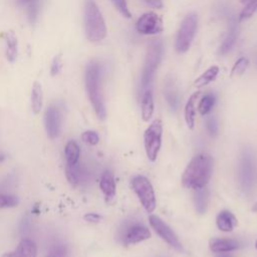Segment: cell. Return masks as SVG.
<instances>
[{"mask_svg": "<svg viewBox=\"0 0 257 257\" xmlns=\"http://www.w3.org/2000/svg\"><path fill=\"white\" fill-rule=\"evenodd\" d=\"M213 159L208 154L195 156L187 165L183 176L182 184L185 188L198 190L207 186L211 179Z\"/></svg>", "mask_w": 257, "mask_h": 257, "instance_id": "6da1fadb", "label": "cell"}, {"mask_svg": "<svg viewBox=\"0 0 257 257\" xmlns=\"http://www.w3.org/2000/svg\"><path fill=\"white\" fill-rule=\"evenodd\" d=\"M84 83L89 101L100 119L106 116L105 104L101 92V66L97 61H89L84 70Z\"/></svg>", "mask_w": 257, "mask_h": 257, "instance_id": "7a4b0ae2", "label": "cell"}, {"mask_svg": "<svg viewBox=\"0 0 257 257\" xmlns=\"http://www.w3.org/2000/svg\"><path fill=\"white\" fill-rule=\"evenodd\" d=\"M83 23L86 38L91 42H99L106 36V25L102 13L94 0L84 1Z\"/></svg>", "mask_w": 257, "mask_h": 257, "instance_id": "3957f363", "label": "cell"}, {"mask_svg": "<svg viewBox=\"0 0 257 257\" xmlns=\"http://www.w3.org/2000/svg\"><path fill=\"white\" fill-rule=\"evenodd\" d=\"M238 168L240 187L245 194L249 195L257 185V157L254 150L249 147L242 150Z\"/></svg>", "mask_w": 257, "mask_h": 257, "instance_id": "277c9868", "label": "cell"}, {"mask_svg": "<svg viewBox=\"0 0 257 257\" xmlns=\"http://www.w3.org/2000/svg\"><path fill=\"white\" fill-rule=\"evenodd\" d=\"M163 43L161 40H153L147 48L141 75L142 90L151 88L155 74L163 58Z\"/></svg>", "mask_w": 257, "mask_h": 257, "instance_id": "5b68a950", "label": "cell"}, {"mask_svg": "<svg viewBox=\"0 0 257 257\" xmlns=\"http://www.w3.org/2000/svg\"><path fill=\"white\" fill-rule=\"evenodd\" d=\"M198 26V15L195 12L187 14L182 20L177 32L175 48L179 53H185L191 47Z\"/></svg>", "mask_w": 257, "mask_h": 257, "instance_id": "8992f818", "label": "cell"}, {"mask_svg": "<svg viewBox=\"0 0 257 257\" xmlns=\"http://www.w3.org/2000/svg\"><path fill=\"white\" fill-rule=\"evenodd\" d=\"M131 187L138 196L141 204L148 213H153L157 208L156 195L150 180L144 176H136L131 181Z\"/></svg>", "mask_w": 257, "mask_h": 257, "instance_id": "52a82bcc", "label": "cell"}, {"mask_svg": "<svg viewBox=\"0 0 257 257\" xmlns=\"http://www.w3.org/2000/svg\"><path fill=\"white\" fill-rule=\"evenodd\" d=\"M162 136H163V123L161 119H155L145 131V134H144L145 151L148 159L151 162H155L158 158V155L162 146Z\"/></svg>", "mask_w": 257, "mask_h": 257, "instance_id": "ba28073f", "label": "cell"}, {"mask_svg": "<svg viewBox=\"0 0 257 257\" xmlns=\"http://www.w3.org/2000/svg\"><path fill=\"white\" fill-rule=\"evenodd\" d=\"M44 126L50 140L59 137L62 127V112L56 104H50L45 109Z\"/></svg>", "mask_w": 257, "mask_h": 257, "instance_id": "9c48e42d", "label": "cell"}, {"mask_svg": "<svg viewBox=\"0 0 257 257\" xmlns=\"http://www.w3.org/2000/svg\"><path fill=\"white\" fill-rule=\"evenodd\" d=\"M149 222L151 227L154 229V231L170 246L175 248L178 251L183 250V246L181 242L178 239V236L175 234V232L158 216L151 215L149 217Z\"/></svg>", "mask_w": 257, "mask_h": 257, "instance_id": "30bf717a", "label": "cell"}, {"mask_svg": "<svg viewBox=\"0 0 257 257\" xmlns=\"http://www.w3.org/2000/svg\"><path fill=\"white\" fill-rule=\"evenodd\" d=\"M136 29L144 35H154L163 31V22L155 12L144 13L136 23Z\"/></svg>", "mask_w": 257, "mask_h": 257, "instance_id": "8fae6325", "label": "cell"}, {"mask_svg": "<svg viewBox=\"0 0 257 257\" xmlns=\"http://www.w3.org/2000/svg\"><path fill=\"white\" fill-rule=\"evenodd\" d=\"M150 237V230L145 225L139 223H134L126 226L124 232L121 235L122 241L125 245L137 244L149 239Z\"/></svg>", "mask_w": 257, "mask_h": 257, "instance_id": "7c38bea8", "label": "cell"}, {"mask_svg": "<svg viewBox=\"0 0 257 257\" xmlns=\"http://www.w3.org/2000/svg\"><path fill=\"white\" fill-rule=\"evenodd\" d=\"M37 245L29 238H23L13 252L5 254L4 257H37Z\"/></svg>", "mask_w": 257, "mask_h": 257, "instance_id": "4fadbf2b", "label": "cell"}, {"mask_svg": "<svg viewBox=\"0 0 257 257\" xmlns=\"http://www.w3.org/2000/svg\"><path fill=\"white\" fill-rule=\"evenodd\" d=\"M99 188L107 203H110L114 200L116 195V186L113 175L109 171H104L102 173L99 181Z\"/></svg>", "mask_w": 257, "mask_h": 257, "instance_id": "5bb4252c", "label": "cell"}, {"mask_svg": "<svg viewBox=\"0 0 257 257\" xmlns=\"http://www.w3.org/2000/svg\"><path fill=\"white\" fill-rule=\"evenodd\" d=\"M164 96L166 98V101L168 102L169 106L176 110L179 106L180 98H179V92L176 85L175 80L173 77H167L165 84H164Z\"/></svg>", "mask_w": 257, "mask_h": 257, "instance_id": "9a60e30c", "label": "cell"}, {"mask_svg": "<svg viewBox=\"0 0 257 257\" xmlns=\"http://www.w3.org/2000/svg\"><path fill=\"white\" fill-rule=\"evenodd\" d=\"M238 38V27H237V22L235 20H232L229 24L228 31L226 33V36L224 37V40L222 41L220 47H219V54L225 55L231 49L236 43V40Z\"/></svg>", "mask_w": 257, "mask_h": 257, "instance_id": "2e32d148", "label": "cell"}, {"mask_svg": "<svg viewBox=\"0 0 257 257\" xmlns=\"http://www.w3.org/2000/svg\"><path fill=\"white\" fill-rule=\"evenodd\" d=\"M5 55L8 61L15 62L18 57V39L13 30H8L4 34Z\"/></svg>", "mask_w": 257, "mask_h": 257, "instance_id": "e0dca14e", "label": "cell"}, {"mask_svg": "<svg viewBox=\"0 0 257 257\" xmlns=\"http://www.w3.org/2000/svg\"><path fill=\"white\" fill-rule=\"evenodd\" d=\"M209 247L214 253H226L239 248V243L233 239L213 238L209 242Z\"/></svg>", "mask_w": 257, "mask_h": 257, "instance_id": "ac0fdd59", "label": "cell"}, {"mask_svg": "<svg viewBox=\"0 0 257 257\" xmlns=\"http://www.w3.org/2000/svg\"><path fill=\"white\" fill-rule=\"evenodd\" d=\"M216 225L223 232H231L237 225V219L230 211L223 210L216 218Z\"/></svg>", "mask_w": 257, "mask_h": 257, "instance_id": "d6986e66", "label": "cell"}, {"mask_svg": "<svg viewBox=\"0 0 257 257\" xmlns=\"http://www.w3.org/2000/svg\"><path fill=\"white\" fill-rule=\"evenodd\" d=\"M141 109H142L143 120L149 121L152 118L154 113V98H153L152 88H148L143 91Z\"/></svg>", "mask_w": 257, "mask_h": 257, "instance_id": "ffe728a7", "label": "cell"}, {"mask_svg": "<svg viewBox=\"0 0 257 257\" xmlns=\"http://www.w3.org/2000/svg\"><path fill=\"white\" fill-rule=\"evenodd\" d=\"M43 105V89L41 83L34 81L31 89V109L34 114H38Z\"/></svg>", "mask_w": 257, "mask_h": 257, "instance_id": "44dd1931", "label": "cell"}, {"mask_svg": "<svg viewBox=\"0 0 257 257\" xmlns=\"http://www.w3.org/2000/svg\"><path fill=\"white\" fill-rule=\"evenodd\" d=\"M200 95L199 91L194 92L188 99L186 105H185V110H184V115H185V120L190 130H193L195 126V116H196V109H195V104L198 96Z\"/></svg>", "mask_w": 257, "mask_h": 257, "instance_id": "7402d4cb", "label": "cell"}, {"mask_svg": "<svg viewBox=\"0 0 257 257\" xmlns=\"http://www.w3.org/2000/svg\"><path fill=\"white\" fill-rule=\"evenodd\" d=\"M208 203H209V190L206 187L195 190L194 205L197 213L201 215L204 214L207 210Z\"/></svg>", "mask_w": 257, "mask_h": 257, "instance_id": "603a6c76", "label": "cell"}, {"mask_svg": "<svg viewBox=\"0 0 257 257\" xmlns=\"http://www.w3.org/2000/svg\"><path fill=\"white\" fill-rule=\"evenodd\" d=\"M64 157L66 165H76L78 163L80 157V148L75 141L70 140L66 143L64 148Z\"/></svg>", "mask_w": 257, "mask_h": 257, "instance_id": "cb8c5ba5", "label": "cell"}, {"mask_svg": "<svg viewBox=\"0 0 257 257\" xmlns=\"http://www.w3.org/2000/svg\"><path fill=\"white\" fill-rule=\"evenodd\" d=\"M219 73V67L217 65H213L210 66L207 70H205L195 81H194V86L196 87H203L207 84H209L210 82H212L213 80H215V78L217 77Z\"/></svg>", "mask_w": 257, "mask_h": 257, "instance_id": "d4e9b609", "label": "cell"}, {"mask_svg": "<svg viewBox=\"0 0 257 257\" xmlns=\"http://www.w3.org/2000/svg\"><path fill=\"white\" fill-rule=\"evenodd\" d=\"M77 165H78V163L76 165H66L65 166L66 179H67L68 183L73 187L77 186L80 183V179H81L80 169Z\"/></svg>", "mask_w": 257, "mask_h": 257, "instance_id": "484cf974", "label": "cell"}, {"mask_svg": "<svg viewBox=\"0 0 257 257\" xmlns=\"http://www.w3.org/2000/svg\"><path fill=\"white\" fill-rule=\"evenodd\" d=\"M40 2L39 0H31L27 3V18L31 24H34L39 16Z\"/></svg>", "mask_w": 257, "mask_h": 257, "instance_id": "4316f807", "label": "cell"}, {"mask_svg": "<svg viewBox=\"0 0 257 257\" xmlns=\"http://www.w3.org/2000/svg\"><path fill=\"white\" fill-rule=\"evenodd\" d=\"M215 103V96L213 94H206L202 97V99L199 102L198 110L202 115H205L210 112L212 107Z\"/></svg>", "mask_w": 257, "mask_h": 257, "instance_id": "83f0119b", "label": "cell"}, {"mask_svg": "<svg viewBox=\"0 0 257 257\" xmlns=\"http://www.w3.org/2000/svg\"><path fill=\"white\" fill-rule=\"evenodd\" d=\"M248 65H249L248 58L240 57L233 65L231 72H230V77H238V76L242 75L246 71Z\"/></svg>", "mask_w": 257, "mask_h": 257, "instance_id": "f1b7e54d", "label": "cell"}, {"mask_svg": "<svg viewBox=\"0 0 257 257\" xmlns=\"http://www.w3.org/2000/svg\"><path fill=\"white\" fill-rule=\"evenodd\" d=\"M19 203L18 198L11 194L0 193V209H7L13 208L17 206Z\"/></svg>", "mask_w": 257, "mask_h": 257, "instance_id": "f546056e", "label": "cell"}, {"mask_svg": "<svg viewBox=\"0 0 257 257\" xmlns=\"http://www.w3.org/2000/svg\"><path fill=\"white\" fill-rule=\"evenodd\" d=\"M257 12V0H252L247 3V5L242 9L239 15V21H244L250 18L254 13Z\"/></svg>", "mask_w": 257, "mask_h": 257, "instance_id": "4dcf8cb0", "label": "cell"}, {"mask_svg": "<svg viewBox=\"0 0 257 257\" xmlns=\"http://www.w3.org/2000/svg\"><path fill=\"white\" fill-rule=\"evenodd\" d=\"M114 8L125 18H131L132 14L127 6L126 0H110Z\"/></svg>", "mask_w": 257, "mask_h": 257, "instance_id": "1f68e13d", "label": "cell"}, {"mask_svg": "<svg viewBox=\"0 0 257 257\" xmlns=\"http://www.w3.org/2000/svg\"><path fill=\"white\" fill-rule=\"evenodd\" d=\"M81 140L90 146H96L99 142V137L94 131H85L81 135Z\"/></svg>", "mask_w": 257, "mask_h": 257, "instance_id": "d6a6232c", "label": "cell"}, {"mask_svg": "<svg viewBox=\"0 0 257 257\" xmlns=\"http://www.w3.org/2000/svg\"><path fill=\"white\" fill-rule=\"evenodd\" d=\"M206 127H207L210 136H212V137L217 136L218 132H219V123H218L217 118L213 115L208 116L206 119Z\"/></svg>", "mask_w": 257, "mask_h": 257, "instance_id": "836d02e7", "label": "cell"}, {"mask_svg": "<svg viewBox=\"0 0 257 257\" xmlns=\"http://www.w3.org/2000/svg\"><path fill=\"white\" fill-rule=\"evenodd\" d=\"M62 69V57L61 54H57L53 57L50 65V74L52 76H56Z\"/></svg>", "mask_w": 257, "mask_h": 257, "instance_id": "e575fe53", "label": "cell"}, {"mask_svg": "<svg viewBox=\"0 0 257 257\" xmlns=\"http://www.w3.org/2000/svg\"><path fill=\"white\" fill-rule=\"evenodd\" d=\"M66 247L63 245L53 246L46 257H66Z\"/></svg>", "mask_w": 257, "mask_h": 257, "instance_id": "d590c367", "label": "cell"}, {"mask_svg": "<svg viewBox=\"0 0 257 257\" xmlns=\"http://www.w3.org/2000/svg\"><path fill=\"white\" fill-rule=\"evenodd\" d=\"M83 219L89 223H97L100 221L101 217H100V215H98L96 213H87L83 216Z\"/></svg>", "mask_w": 257, "mask_h": 257, "instance_id": "8d00e7d4", "label": "cell"}, {"mask_svg": "<svg viewBox=\"0 0 257 257\" xmlns=\"http://www.w3.org/2000/svg\"><path fill=\"white\" fill-rule=\"evenodd\" d=\"M148 6L156 9H161L164 6L163 0H143Z\"/></svg>", "mask_w": 257, "mask_h": 257, "instance_id": "74e56055", "label": "cell"}, {"mask_svg": "<svg viewBox=\"0 0 257 257\" xmlns=\"http://www.w3.org/2000/svg\"><path fill=\"white\" fill-rule=\"evenodd\" d=\"M5 159H6V156L3 153H0V164L3 163L5 161Z\"/></svg>", "mask_w": 257, "mask_h": 257, "instance_id": "f35d334b", "label": "cell"}, {"mask_svg": "<svg viewBox=\"0 0 257 257\" xmlns=\"http://www.w3.org/2000/svg\"><path fill=\"white\" fill-rule=\"evenodd\" d=\"M29 1H31V0H17V2L19 3V4H21V5H24V4H27Z\"/></svg>", "mask_w": 257, "mask_h": 257, "instance_id": "ab89813d", "label": "cell"}, {"mask_svg": "<svg viewBox=\"0 0 257 257\" xmlns=\"http://www.w3.org/2000/svg\"><path fill=\"white\" fill-rule=\"evenodd\" d=\"M219 255L217 257H230L228 254H225V253H218Z\"/></svg>", "mask_w": 257, "mask_h": 257, "instance_id": "60d3db41", "label": "cell"}, {"mask_svg": "<svg viewBox=\"0 0 257 257\" xmlns=\"http://www.w3.org/2000/svg\"><path fill=\"white\" fill-rule=\"evenodd\" d=\"M252 210H253V211H254V212H256V213H257V203H256V204H255V205H254V206H253V208H252Z\"/></svg>", "mask_w": 257, "mask_h": 257, "instance_id": "b9f144b4", "label": "cell"}, {"mask_svg": "<svg viewBox=\"0 0 257 257\" xmlns=\"http://www.w3.org/2000/svg\"><path fill=\"white\" fill-rule=\"evenodd\" d=\"M249 1H252V0H241V2H249Z\"/></svg>", "mask_w": 257, "mask_h": 257, "instance_id": "7bdbcfd3", "label": "cell"}, {"mask_svg": "<svg viewBox=\"0 0 257 257\" xmlns=\"http://www.w3.org/2000/svg\"><path fill=\"white\" fill-rule=\"evenodd\" d=\"M255 247H256V249H257V240H256V242H255Z\"/></svg>", "mask_w": 257, "mask_h": 257, "instance_id": "ee69618b", "label": "cell"}]
</instances>
